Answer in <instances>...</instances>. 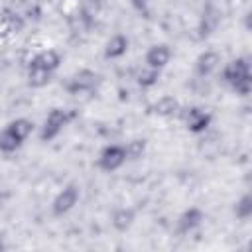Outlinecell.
<instances>
[{"label":"cell","instance_id":"5b68a950","mask_svg":"<svg viewBox=\"0 0 252 252\" xmlns=\"http://www.w3.org/2000/svg\"><path fill=\"white\" fill-rule=\"evenodd\" d=\"M100 75L89 67H83L79 71H75L73 75L67 77V81L63 83V89L67 94L71 96H79V94H93L98 85H100Z\"/></svg>","mask_w":252,"mask_h":252},{"label":"cell","instance_id":"603a6c76","mask_svg":"<svg viewBox=\"0 0 252 252\" xmlns=\"http://www.w3.org/2000/svg\"><path fill=\"white\" fill-rule=\"evenodd\" d=\"M0 211H2V195H0Z\"/></svg>","mask_w":252,"mask_h":252},{"label":"cell","instance_id":"4fadbf2b","mask_svg":"<svg viewBox=\"0 0 252 252\" xmlns=\"http://www.w3.org/2000/svg\"><path fill=\"white\" fill-rule=\"evenodd\" d=\"M136 217H138V211L134 207H116L110 213V224L116 232H126L134 226Z\"/></svg>","mask_w":252,"mask_h":252},{"label":"cell","instance_id":"3957f363","mask_svg":"<svg viewBox=\"0 0 252 252\" xmlns=\"http://www.w3.org/2000/svg\"><path fill=\"white\" fill-rule=\"evenodd\" d=\"M33 130H35L33 120H30L26 116H20V118L10 120L0 130V154H4V156L16 154L32 138Z\"/></svg>","mask_w":252,"mask_h":252},{"label":"cell","instance_id":"8fae6325","mask_svg":"<svg viewBox=\"0 0 252 252\" xmlns=\"http://www.w3.org/2000/svg\"><path fill=\"white\" fill-rule=\"evenodd\" d=\"M220 63H222V57H220V53L219 51H215V49H205V51H201L199 55H197V59H195V75L197 77H211L219 67H220Z\"/></svg>","mask_w":252,"mask_h":252},{"label":"cell","instance_id":"e0dca14e","mask_svg":"<svg viewBox=\"0 0 252 252\" xmlns=\"http://www.w3.org/2000/svg\"><path fill=\"white\" fill-rule=\"evenodd\" d=\"M232 213L238 220H248L252 217V195L250 193H242L234 205H232Z\"/></svg>","mask_w":252,"mask_h":252},{"label":"cell","instance_id":"44dd1931","mask_svg":"<svg viewBox=\"0 0 252 252\" xmlns=\"http://www.w3.org/2000/svg\"><path fill=\"white\" fill-rule=\"evenodd\" d=\"M126 146H128V154H130V159H132V158H138V156L144 152L146 140H132V142H128Z\"/></svg>","mask_w":252,"mask_h":252},{"label":"cell","instance_id":"8992f818","mask_svg":"<svg viewBox=\"0 0 252 252\" xmlns=\"http://www.w3.org/2000/svg\"><path fill=\"white\" fill-rule=\"evenodd\" d=\"M128 159H130V154H128L126 144H106V146L100 148L94 165H96V169H100L104 173H114Z\"/></svg>","mask_w":252,"mask_h":252},{"label":"cell","instance_id":"2e32d148","mask_svg":"<svg viewBox=\"0 0 252 252\" xmlns=\"http://www.w3.org/2000/svg\"><path fill=\"white\" fill-rule=\"evenodd\" d=\"M24 22L28 20H39L41 18V6L37 0H18L16 6H10Z\"/></svg>","mask_w":252,"mask_h":252},{"label":"cell","instance_id":"52a82bcc","mask_svg":"<svg viewBox=\"0 0 252 252\" xmlns=\"http://www.w3.org/2000/svg\"><path fill=\"white\" fill-rule=\"evenodd\" d=\"M179 116L183 120L185 130L189 134H195V136L205 134L211 128V124H213V112L207 110V108H203V106H197V104L187 106V108H181V114Z\"/></svg>","mask_w":252,"mask_h":252},{"label":"cell","instance_id":"ba28073f","mask_svg":"<svg viewBox=\"0 0 252 252\" xmlns=\"http://www.w3.org/2000/svg\"><path fill=\"white\" fill-rule=\"evenodd\" d=\"M79 201H81V187L77 183H67L51 199V205H49L51 215L53 217H65L67 213H71L77 207Z\"/></svg>","mask_w":252,"mask_h":252},{"label":"cell","instance_id":"30bf717a","mask_svg":"<svg viewBox=\"0 0 252 252\" xmlns=\"http://www.w3.org/2000/svg\"><path fill=\"white\" fill-rule=\"evenodd\" d=\"M171 57H173V51H171V47H169L167 43H154V45H150V47L146 49V53H144V63H146V67H150V69L163 71V69L169 65Z\"/></svg>","mask_w":252,"mask_h":252},{"label":"cell","instance_id":"ffe728a7","mask_svg":"<svg viewBox=\"0 0 252 252\" xmlns=\"http://www.w3.org/2000/svg\"><path fill=\"white\" fill-rule=\"evenodd\" d=\"M128 4H130V8L138 14V16H142V18H146V20H150V16H152V6H150V0H128Z\"/></svg>","mask_w":252,"mask_h":252},{"label":"cell","instance_id":"5bb4252c","mask_svg":"<svg viewBox=\"0 0 252 252\" xmlns=\"http://www.w3.org/2000/svg\"><path fill=\"white\" fill-rule=\"evenodd\" d=\"M152 110H154L156 116L173 118V116H179V114H181V104H179V100H177L175 96L165 94V96H159V98L154 102Z\"/></svg>","mask_w":252,"mask_h":252},{"label":"cell","instance_id":"d6986e66","mask_svg":"<svg viewBox=\"0 0 252 252\" xmlns=\"http://www.w3.org/2000/svg\"><path fill=\"white\" fill-rule=\"evenodd\" d=\"M102 0H79V16H83L87 22L98 16Z\"/></svg>","mask_w":252,"mask_h":252},{"label":"cell","instance_id":"ac0fdd59","mask_svg":"<svg viewBox=\"0 0 252 252\" xmlns=\"http://www.w3.org/2000/svg\"><path fill=\"white\" fill-rule=\"evenodd\" d=\"M159 75H161V71L144 67V69L136 75V83H138L140 89H154V87L158 85V81H159Z\"/></svg>","mask_w":252,"mask_h":252},{"label":"cell","instance_id":"277c9868","mask_svg":"<svg viewBox=\"0 0 252 252\" xmlns=\"http://www.w3.org/2000/svg\"><path fill=\"white\" fill-rule=\"evenodd\" d=\"M77 112L73 108H65V106H53L45 118L43 124L39 128V140L41 142H53L73 120H75Z\"/></svg>","mask_w":252,"mask_h":252},{"label":"cell","instance_id":"7a4b0ae2","mask_svg":"<svg viewBox=\"0 0 252 252\" xmlns=\"http://www.w3.org/2000/svg\"><path fill=\"white\" fill-rule=\"evenodd\" d=\"M220 81L236 94L246 98L252 93V69L248 57H234L220 69Z\"/></svg>","mask_w":252,"mask_h":252},{"label":"cell","instance_id":"7402d4cb","mask_svg":"<svg viewBox=\"0 0 252 252\" xmlns=\"http://www.w3.org/2000/svg\"><path fill=\"white\" fill-rule=\"evenodd\" d=\"M4 248H6V242H4V234L0 232V252H2Z\"/></svg>","mask_w":252,"mask_h":252},{"label":"cell","instance_id":"7c38bea8","mask_svg":"<svg viewBox=\"0 0 252 252\" xmlns=\"http://www.w3.org/2000/svg\"><path fill=\"white\" fill-rule=\"evenodd\" d=\"M128 49H130L128 35L126 33H114L106 39V43L102 47V55H104V59L114 61V59H122L128 53Z\"/></svg>","mask_w":252,"mask_h":252},{"label":"cell","instance_id":"9c48e42d","mask_svg":"<svg viewBox=\"0 0 252 252\" xmlns=\"http://www.w3.org/2000/svg\"><path fill=\"white\" fill-rule=\"evenodd\" d=\"M205 211L201 209V207H197V205H191V207H187V209H183L181 213H179V217H177V220H175V232L179 234V236H189V234H193L203 222H205Z\"/></svg>","mask_w":252,"mask_h":252},{"label":"cell","instance_id":"6da1fadb","mask_svg":"<svg viewBox=\"0 0 252 252\" xmlns=\"http://www.w3.org/2000/svg\"><path fill=\"white\" fill-rule=\"evenodd\" d=\"M61 63H63V55L57 49H53V47L39 49L28 61V67H26L28 85L32 89H43V87H47L51 83V79L55 77V73L59 71Z\"/></svg>","mask_w":252,"mask_h":252},{"label":"cell","instance_id":"9a60e30c","mask_svg":"<svg viewBox=\"0 0 252 252\" xmlns=\"http://www.w3.org/2000/svg\"><path fill=\"white\" fill-rule=\"evenodd\" d=\"M220 20H222L220 12H219V10H215V8H213V4H209V6L203 10V16H201V26H199L201 37L211 35V33H213V32L219 28Z\"/></svg>","mask_w":252,"mask_h":252}]
</instances>
